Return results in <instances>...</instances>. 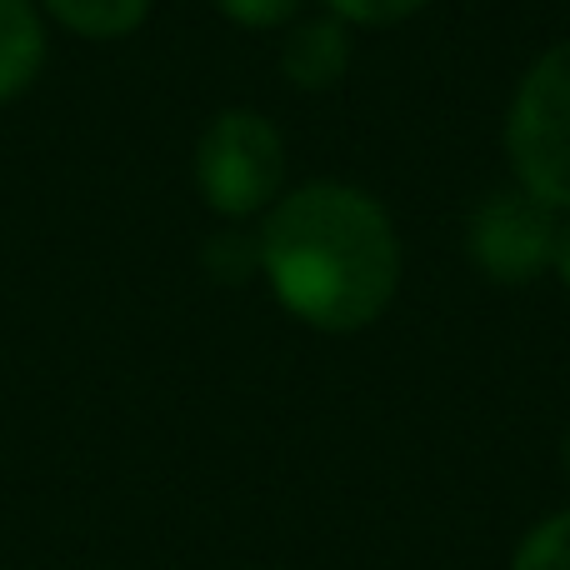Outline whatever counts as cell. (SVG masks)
<instances>
[{"mask_svg":"<svg viewBox=\"0 0 570 570\" xmlns=\"http://www.w3.org/2000/svg\"><path fill=\"white\" fill-rule=\"evenodd\" d=\"M261 276L301 325L365 331L401 285V236L375 196L345 180H311L266 210L256 236Z\"/></svg>","mask_w":570,"mask_h":570,"instance_id":"obj_1","label":"cell"},{"mask_svg":"<svg viewBox=\"0 0 570 570\" xmlns=\"http://www.w3.org/2000/svg\"><path fill=\"white\" fill-rule=\"evenodd\" d=\"M505 156L515 186L541 206L570 210V40L525 70L505 116Z\"/></svg>","mask_w":570,"mask_h":570,"instance_id":"obj_2","label":"cell"},{"mask_svg":"<svg viewBox=\"0 0 570 570\" xmlns=\"http://www.w3.org/2000/svg\"><path fill=\"white\" fill-rule=\"evenodd\" d=\"M196 186L226 220L271 210L285 186L281 130L261 110H220L196 140Z\"/></svg>","mask_w":570,"mask_h":570,"instance_id":"obj_3","label":"cell"},{"mask_svg":"<svg viewBox=\"0 0 570 570\" xmlns=\"http://www.w3.org/2000/svg\"><path fill=\"white\" fill-rule=\"evenodd\" d=\"M561 210L541 206L531 190L505 186L475 206L471 216V261L495 285H525L546 266H556V240H561Z\"/></svg>","mask_w":570,"mask_h":570,"instance_id":"obj_4","label":"cell"},{"mask_svg":"<svg viewBox=\"0 0 570 570\" xmlns=\"http://www.w3.org/2000/svg\"><path fill=\"white\" fill-rule=\"evenodd\" d=\"M345 66H351V36L341 20H305L285 36L281 46V70L295 90H331L341 86Z\"/></svg>","mask_w":570,"mask_h":570,"instance_id":"obj_5","label":"cell"},{"mask_svg":"<svg viewBox=\"0 0 570 570\" xmlns=\"http://www.w3.org/2000/svg\"><path fill=\"white\" fill-rule=\"evenodd\" d=\"M46 66V20L36 0H0V106L26 96Z\"/></svg>","mask_w":570,"mask_h":570,"instance_id":"obj_6","label":"cell"},{"mask_svg":"<svg viewBox=\"0 0 570 570\" xmlns=\"http://www.w3.org/2000/svg\"><path fill=\"white\" fill-rule=\"evenodd\" d=\"M156 0H40L50 20L80 40H126L150 20Z\"/></svg>","mask_w":570,"mask_h":570,"instance_id":"obj_7","label":"cell"},{"mask_svg":"<svg viewBox=\"0 0 570 570\" xmlns=\"http://www.w3.org/2000/svg\"><path fill=\"white\" fill-rule=\"evenodd\" d=\"M511 570H570V505L521 535Z\"/></svg>","mask_w":570,"mask_h":570,"instance_id":"obj_8","label":"cell"},{"mask_svg":"<svg viewBox=\"0 0 570 570\" xmlns=\"http://www.w3.org/2000/svg\"><path fill=\"white\" fill-rule=\"evenodd\" d=\"M341 26H401L431 0H325Z\"/></svg>","mask_w":570,"mask_h":570,"instance_id":"obj_9","label":"cell"},{"mask_svg":"<svg viewBox=\"0 0 570 570\" xmlns=\"http://www.w3.org/2000/svg\"><path fill=\"white\" fill-rule=\"evenodd\" d=\"M206 266H210V276H220V281H246L250 271H261V250H256V240H246L240 230H226V236H216L206 246Z\"/></svg>","mask_w":570,"mask_h":570,"instance_id":"obj_10","label":"cell"},{"mask_svg":"<svg viewBox=\"0 0 570 570\" xmlns=\"http://www.w3.org/2000/svg\"><path fill=\"white\" fill-rule=\"evenodd\" d=\"M216 10L246 30H281L295 20L301 0H216Z\"/></svg>","mask_w":570,"mask_h":570,"instance_id":"obj_11","label":"cell"},{"mask_svg":"<svg viewBox=\"0 0 570 570\" xmlns=\"http://www.w3.org/2000/svg\"><path fill=\"white\" fill-rule=\"evenodd\" d=\"M556 276H561V285L570 291V220L561 226V240H556Z\"/></svg>","mask_w":570,"mask_h":570,"instance_id":"obj_12","label":"cell"},{"mask_svg":"<svg viewBox=\"0 0 570 570\" xmlns=\"http://www.w3.org/2000/svg\"><path fill=\"white\" fill-rule=\"evenodd\" d=\"M566 475H570V435H566Z\"/></svg>","mask_w":570,"mask_h":570,"instance_id":"obj_13","label":"cell"}]
</instances>
